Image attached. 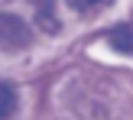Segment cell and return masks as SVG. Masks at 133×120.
Masks as SVG:
<instances>
[{"label":"cell","instance_id":"cell-1","mask_svg":"<svg viewBox=\"0 0 133 120\" xmlns=\"http://www.w3.org/2000/svg\"><path fill=\"white\" fill-rule=\"evenodd\" d=\"M29 42H32L29 26H26L19 16H13V13H0V49L19 52V49H26Z\"/></svg>","mask_w":133,"mask_h":120},{"label":"cell","instance_id":"cell-2","mask_svg":"<svg viewBox=\"0 0 133 120\" xmlns=\"http://www.w3.org/2000/svg\"><path fill=\"white\" fill-rule=\"evenodd\" d=\"M107 42L114 45L117 52L133 55V26H117V29H110L107 32Z\"/></svg>","mask_w":133,"mask_h":120},{"label":"cell","instance_id":"cell-3","mask_svg":"<svg viewBox=\"0 0 133 120\" xmlns=\"http://www.w3.org/2000/svg\"><path fill=\"white\" fill-rule=\"evenodd\" d=\"M36 3V16H39V23L45 26V29H58V23H55V6H52V0H32Z\"/></svg>","mask_w":133,"mask_h":120},{"label":"cell","instance_id":"cell-4","mask_svg":"<svg viewBox=\"0 0 133 120\" xmlns=\"http://www.w3.org/2000/svg\"><path fill=\"white\" fill-rule=\"evenodd\" d=\"M13 110H16V91L0 81V120H6Z\"/></svg>","mask_w":133,"mask_h":120},{"label":"cell","instance_id":"cell-5","mask_svg":"<svg viewBox=\"0 0 133 120\" xmlns=\"http://www.w3.org/2000/svg\"><path fill=\"white\" fill-rule=\"evenodd\" d=\"M71 6H75L78 13H94V10H104V6H110L114 0H68Z\"/></svg>","mask_w":133,"mask_h":120}]
</instances>
